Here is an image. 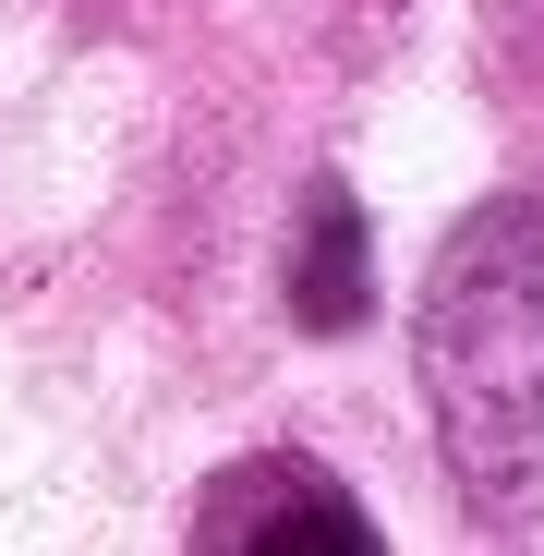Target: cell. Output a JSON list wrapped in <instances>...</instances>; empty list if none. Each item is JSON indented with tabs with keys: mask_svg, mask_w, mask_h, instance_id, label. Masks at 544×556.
Returning a JSON list of instances; mask_svg holds the SVG:
<instances>
[{
	"mask_svg": "<svg viewBox=\"0 0 544 556\" xmlns=\"http://www.w3.org/2000/svg\"><path fill=\"white\" fill-rule=\"evenodd\" d=\"M423 400L460 496L484 520H520L544 496V206L532 194H496L435 242Z\"/></svg>",
	"mask_w": 544,
	"mask_h": 556,
	"instance_id": "6da1fadb",
	"label": "cell"
},
{
	"mask_svg": "<svg viewBox=\"0 0 544 556\" xmlns=\"http://www.w3.org/2000/svg\"><path fill=\"white\" fill-rule=\"evenodd\" d=\"M194 556H376V520L339 472L266 447V459H230L194 496Z\"/></svg>",
	"mask_w": 544,
	"mask_h": 556,
	"instance_id": "7a4b0ae2",
	"label": "cell"
},
{
	"mask_svg": "<svg viewBox=\"0 0 544 556\" xmlns=\"http://www.w3.org/2000/svg\"><path fill=\"white\" fill-rule=\"evenodd\" d=\"M363 303H376V242H363V206L351 181H315L303 194V230H291V315L315 339L363 327Z\"/></svg>",
	"mask_w": 544,
	"mask_h": 556,
	"instance_id": "3957f363",
	"label": "cell"
}]
</instances>
